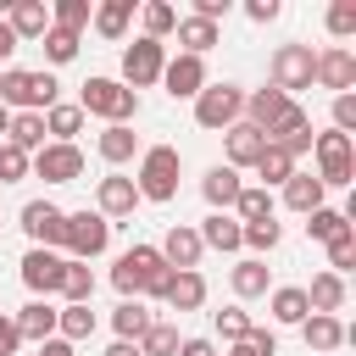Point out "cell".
I'll return each instance as SVG.
<instances>
[{"label":"cell","mask_w":356,"mask_h":356,"mask_svg":"<svg viewBox=\"0 0 356 356\" xmlns=\"http://www.w3.org/2000/svg\"><path fill=\"white\" fill-rule=\"evenodd\" d=\"M56 72H22V67H6L0 72V106L11 111H50L56 106Z\"/></svg>","instance_id":"obj_1"},{"label":"cell","mask_w":356,"mask_h":356,"mask_svg":"<svg viewBox=\"0 0 356 356\" xmlns=\"http://www.w3.org/2000/svg\"><path fill=\"white\" fill-rule=\"evenodd\" d=\"M178 172H184V161H178L172 145L139 150V178H134L139 200H172V195H178Z\"/></svg>","instance_id":"obj_2"},{"label":"cell","mask_w":356,"mask_h":356,"mask_svg":"<svg viewBox=\"0 0 356 356\" xmlns=\"http://www.w3.org/2000/svg\"><path fill=\"white\" fill-rule=\"evenodd\" d=\"M78 111L89 117H106V122H134L139 117V95L122 89L117 78H83V95H78Z\"/></svg>","instance_id":"obj_3"},{"label":"cell","mask_w":356,"mask_h":356,"mask_svg":"<svg viewBox=\"0 0 356 356\" xmlns=\"http://www.w3.org/2000/svg\"><path fill=\"white\" fill-rule=\"evenodd\" d=\"M312 150H317V178L323 189H345L356 178V150H350V134L328 128V134H312Z\"/></svg>","instance_id":"obj_4"},{"label":"cell","mask_w":356,"mask_h":356,"mask_svg":"<svg viewBox=\"0 0 356 356\" xmlns=\"http://www.w3.org/2000/svg\"><path fill=\"white\" fill-rule=\"evenodd\" d=\"M239 111H245V89L239 83H206L195 95V122L211 128V134H228L239 122Z\"/></svg>","instance_id":"obj_5"},{"label":"cell","mask_w":356,"mask_h":356,"mask_svg":"<svg viewBox=\"0 0 356 356\" xmlns=\"http://www.w3.org/2000/svg\"><path fill=\"white\" fill-rule=\"evenodd\" d=\"M161 67H167V44H161V39H145V33H139V39H134V44L122 50V78H117V83L139 95V89L161 83Z\"/></svg>","instance_id":"obj_6"},{"label":"cell","mask_w":356,"mask_h":356,"mask_svg":"<svg viewBox=\"0 0 356 356\" xmlns=\"http://www.w3.org/2000/svg\"><path fill=\"white\" fill-rule=\"evenodd\" d=\"M61 245L72 250V261H89V256H100L106 245H111V222L100 217V211H67V234H61Z\"/></svg>","instance_id":"obj_7"},{"label":"cell","mask_w":356,"mask_h":356,"mask_svg":"<svg viewBox=\"0 0 356 356\" xmlns=\"http://www.w3.org/2000/svg\"><path fill=\"white\" fill-rule=\"evenodd\" d=\"M312 67H317L312 44H278V50H273V89H278V95L312 89Z\"/></svg>","instance_id":"obj_8"},{"label":"cell","mask_w":356,"mask_h":356,"mask_svg":"<svg viewBox=\"0 0 356 356\" xmlns=\"http://www.w3.org/2000/svg\"><path fill=\"white\" fill-rule=\"evenodd\" d=\"M28 172L44 178V184H78V178H83V150L44 139V150H33V167H28Z\"/></svg>","instance_id":"obj_9"},{"label":"cell","mask_w":356,"mask_h":356,"mask_svg":"<svg viewBox=\"0 0 356 356\" xmlns=\"http://www.w3.org/2000/svg\"><path fill=\"white\" fill-rule=\"evenodd\" d=\"M17 217H22V234L33 239V250L61 245V234H67V211H61V206H50V200H28Z\"/></svg>","instance_id":"obj_10"},{"label":"cell","mask_w":356,"mask_h":356,"mask_svg":"<svg viewBox=\"0 0 356 356\" xmlns=\"http://www.w3.org/2000/svg\"><path fill=\"white\" fill-rule=\"evenodd\" d=\"M267 145H278L284 156H295V161H300V156L312 150V117H306V106H295V100H289V106H284V117L267 128Z\"/></svg>","instance_id":"obj_11"},{"label":"cell","mask_w":356,"mask_h":356,"mask_svg":"<svg viewBox=\"0 0 356 356\" xmlns=\"http://www.w3.org/2000/svg\"><path fill=\"white\" fill-rule=\"evenodd\" d=\"M312 83H323V89H334V95H350V89H356V56H350L345 44H328V50L317 56V67H312Z\"/></svg>","instance_id":"obj_12"},{"label":"cell","mask_w":356,"mask_h":356,"mask_svg":"<svg viewBox=\"0 0 356 356\" xmlns=\"http://www.w3.org/2000/svg\"><path fill=\"white\" fill-rule=\"evenodd\" d=\"M128 256V267H134V278H139V295H167V284H172V267L161 261V250L156 245H134V250H122Z\"/></svg>","instance_id":"obj_13"},{"label":"cell","mask_w":356,"mask_h":356,"mask_svg":"<svg viewBox=\"0 0 356 356\" xmlns=\"http://www.w3.org/2000/svg\"><path fill=\"white\" fill-rule=\"evenodd\" d=\"M161 83H167L172 100H195V95L206 89V61H200V56H172V61L161 67Z\"/></svg>","instance_id":"obj_14"},{"label":"cell","mask_w":356,"mask_h":356,"mask_svg":"<svg viewBox=\"0 0 356 356\" xmlns=\"http://www.w3.org/2000/svg\"><path fill=\"white\" fill-rule=\"evenodd\" d=\"M156 250H161V261H167L172 273H195V261H200V250H206V245H200V234H195L189 222H172V228H167V239H161Z\"/></svg>","instance_id":"obj_15"},{"label":"cell","mask_w":356,"mask_h":356,"mask_svg":"<svg viewBox=\"0 0 356 356\" xmlns=\"http://www.w3.org/2000/svg\"><path fill=\"white\" fill-rule=\"evenodd\" d=\"M134 206H139V189H134V178H122V172H111V178H100V189H95V211L111 222V217H134Z\"/></svg>","instance_id":"obj_16"},{"label":"cell","mask_w":356,"mask_h":356,"mask_svg":"<svg viewBox=\"0 0 356 356\" xmlns=\"http://www.w3.org/2000/svg\"><path fill=\"white\" fill-rule=\"evenodd\" d=\"M6 28L17 39H44L50 33V6L44 0H11L6 6Z\"/></svg>","instance_id":"obj_17"},{"label":"cell","mask_w":356,"mask_h":356,"mask_svg":"<svg viewBox=\"0 0 356 356\" xmlns=\"http://www.w3.org/2000/svg\"><path fill=\"white\" fill-rule=\"evenodd\" d=\"M22 284L33 295H56L61 289V256L56 250H28L22 256Z\"/></svg>","instance_id":"obj_18"},{"label":"cell","mask_w":356,"mask_h":356,"mask_svg":"<svg viewBox=\"0 0 356 356\" xmlns=\"http://www.w3.org/2000/svg\"><path fill=\"white\" fill-rule=\"evenodd\" d=\"M56 312L61 306H50V300H28L11 323H17V339H28V345H44V339H56Z\"/></svg>","instance_id":"obj_19"},{"label":"cell","mask_w":356,"mask_h":356,"mask_svg":"<svg viewBox=\"0 0 356 356\" xmlns=\"http://www.w3.org/2000/svg\"><path fill=\"white\" fill-rule=\"evenodd\" d=\"M284 106H289V95H278L273 83H267V89H250V95H245V111H239V122H250V128H261V134H267V128L284 117Z\"/></svg>","instance_id":"obj_20"},{"label":"cell","mask_w":356,"mask_h":356,"mask_svg":"<svg viewBox=\"0 0 356 356\" xmlns=\"http://www.w3.org/2000/svg\"><path fill=\"white\" fill-rule=\"evenodd\" d=\"M222 139H228V167H234V172H239V167H256V156L267 150V134L250 128V122H234Z\"/></svg>","instance_id":"obj_21"},{"label":"cell","mask_w":356,"mask_h":356,"mask_svg":"<svg viewBox=\"0 0 356 356\" xmlns=\"http://www.w3.org/2000/svg\"><path fill=\"white\" fill-rule=\"evenodd\" d=\"M95 150H100V161L122 167V161H134V156H139V134H134L128 122H106V134L95 139Z\"/></svg>","instance_id":"obj_22"},{"label":"cell","mask_w":356,"mask_h":356,"mask_svg":"<svg viewBox=\"0 0 356 356\" xmlns=\"http://www.w3.org/2000/svg\"><path fill=\"white\" fill-rule=\"evenodd\" d=\"M239 189H245V184H239V172H234L228 161H222V167H211V172L200 178V195H206V206H211V211H228V206L239 200Z\"/></svg>","instance_id":"obj_23"},{"label":"cell","mask_w":356,"mask_h":356,"mask_svg":"<svg viewBox=\"0 0 356 356\" xmlns=\"http://www.w3.org/2000/svg\"><path fill=\"white\" fill-rule=\"evenodd\" d=\"M195 234H200V245H211V250H222V256H234V250L245 245V228H239L228 211H211V217H206Z\"/></svg>","instance_id":"obj_24"},{"label":"cell","mask_w":356,"mask_h":356,"mask_svg":"<svg viewBox=\"0 0 356 356\" xmlns=\"http://www.w3.org/2000/svg\"><path fill=\"white\" fill-rule=\"evenodd\" d=\"M6 145H17L22 156L44 150V111H11V128H6Z\"/></svg>","instance_id":"obj_25"},{"label":"cell","mask_w":356,"mask_h":356,"mask_svg":"<svg viewBox=\"0 0 356 356\" xmlns=\"http://www.w3.org/2000/svg\"><path fill=\"white\" fill-rule=\"evenodd\" d=\"M128 22H134V0H106V6L89 11V28H95L100 39H122Z\"/></svg>","instance_id":"obj_26"},{"label":"cell","mask_w":356,"mask_h":356,"mask_svg":"<svg viewBox=\"0 0 356 356\" xmlns=\"http://www.w3.org/2000/svg\"><path fill=\"white\" fill-rule=\"evenodd\" d=\"M284 206H289V211H300V217H306V211H317V206H323V178L295 167V178L284 184Z\"/></svg>","instance_id":"obj_27"},{"label":"cell","mask_w":356,"mask_h":356,"mask_svg":"<svg viewBox=\"0 0 356 356\" xmlns=\"http://www.w3.org/2000/svg\"><path fill=\"white\" fill-rule=\"evenodd\" d=\"M172 312H200L206 306V278L200 273H172V284H167V295H161Z\"/></svg>","instance_id":"obj_28"},{"label":"cell","mask_w":356,"mask_h":356,"mask_svg":"<svg viewBox=\"0 0 356 356\" xmlns=\"http://www.w3.org/2000/svg\"><path fill=\"white\" fill-rule=\"evenodd\" d=\"M300 339H306V350H339V345H345V323L312 312V317L300 323Z\"/></svg>","instance_id":"obj_29"},{"label":"cell","mask_w":356,"mask_h":356,"mask_svg":"<svg viewBox=\"0 0 356 356\" xmlns=\"http://www.w3.org/2000/svg\"><path fill=\"white\" fill-rule=\"evenodd\" d=\"M306 306L323 312V317H334V312L345 306V278H339V273H317L312 289H306Z\"/></svg>","instance_id":"obj_30"},{"label":"cell","mask_w":356,"mask_h":356,"mask_svg":"<svg viewBox=\"0 0 356 356\" xmlns=\"http://www.w3.org/2000/svg\"><path fill=\"white\" fill-rule=\"evenodd\" d=\"M267 306H273V317H278V323H289V328H300V323L312 317V306H306V289H300V284H278Z\"/></svg>","instance_id":"obj_31"},{"label":"cell","mask_w":356,"mask_h":356,"mask_svg":"<svg viewBox=\"0 0 356 356\" xmlns=\"http://www.w3.org/2000/svg\"><path fill=\"white\" fill-rule=\"evenodd\" d=\"M150 323H156V317H150V306H145V300H122V306L111 312V328H117V339H128V345H139Z\"/></svg>","instance_id":"obj_32"},{"label":"cell","mask_w":356,"mask_h":356,"mask_svg":"<svg viewBox=\"0 0 356 356\" xmlns=\"http://www.w3.org/2000/svg\"><path fill=\"white\" fill-rule=\"evenodd\" d=\"M178 56H200L206 61V50L217 44V22H200V17H178Z\"/></svg>","instance_id":"obj_33"},{"label":"cell","mask_w":356,"mask_h":356,"mask_svg":"<svg viewBox=\"0 0 356 356\" xmlns=\"http://www.w3.org/2000/svg\"><path fill=\"white\" fill-rule=\"evenodd\" d=\"M228 284H234V295H239V300H256V295H267V261H256V256L234 261Z\"/></svg>","instance_id":"obj_34"},{"label":"cell","mask_w":356,"mask_h":356,"mask_svg":"<svg viewBox=\"0 0 356 356\" xmlns=\"http://www.w3.org/2000/svg\"><path fill=\"white\" fill-rule=\"evenodd\" d=\"M61 295H67V306H89V300H95V273H89V261H61Z\"/></svg>","instance_id":"obj_35"},{"label":"cell","mask_w":356,"mask_h":356,"mask_svg":"<svg viewBox=\"0 0 356 356\" xmlns=\"http://www.w3.org/2000/svg\"><path fill=\"white\" fill-rule=\"evenodd\" d=\"M256 178H261V189H273V184L284 189V184L295 178V156H284L278 145H267V150L256 156Z\"/></svg>","instance_id":"obj_36"},{"label":"cell","mask_w":356,"mask_h":356,"mask_svg":"<svg viewBox=\"0 0 356 356\" xmlns=\"http://www.w3.org/2000/svg\"><path fill=\"white\" fill-rule=\"evenodd\" d=\"M89 334H95V306H61V312H56V339L78 345V339H89Z\"/></svg>","instance_id":"obj_37"},{"label":"cell","mask_w":356,"mask_h":356,"mask_svg":"<svg viewBox=\"0 0 356 356\" xmlns=\"http://www.w3.org/2000/svg\"><path fill=\"white\" fill-rule=\"evenodd\" d=\"M78 128H83V111H78V106H61V100H56V106L44 111V134H50V145H72Z\"/></svg>","instance_id":"obj_38"},{"label":"cell","mask_w":356,"mask_h":356,"mask_svg":"<svg viewBox=\"0 0 356 356\" xmlns=\"http://www.w3.org/2000/svg\"><path fill=\"white\" fill-rule=\"evenodd\" d=\"M345 228H350V217H345V211H334V206L306 211V239H323V245H328V239H339Z\"/></svg>","instance_id":"obj_39"},{"label":"cell","mask_w":356,"mask_h":356,"mask_svg":"<svg viewBox=\"0 0 356 356\" xmlns=\"http://www.w3.org/2000/svg\"><path fill=\"white\" fill-rule=\"evenodd\" d=\"M178 345H184V339H178L172 323H150L145 339H139V356H178Z\"/></svg>","instance_id":"obj_40"},{"label":"cell","mask_w":356,"mask_h":356,"mask_svg":"<svg viewBox=\"0 0 356 356\" xmlns=\"http://www.w3.org/2000/svg\"><path fill=\"white\" fill-rule=\"evenodd\" d=\"M50 28L83 33V28H89V0H56V6H50Z\"/></svg>","instance_id":"obj_41"},{"label":"cell","mask_w":356,"mask_h":356,"mask_svg":"<svg viewBox=\"0 0 356 356\" xmlns=\"http://www.w3.org/2000/svg\"><path fill=\"white\" fill-rule=\"evenodd\" d=\"M139 17H145V39H167L178 28V6H167V0H150Z\"/></svg>","instance_id":"obj_42"},{"label":"cell","mask_w":356,"mask_h":356,"mask_svg":"<svg viewBox=\"0 0 356 356\" xmlns=\"http://www.w3.org/2000/svg\"><path fill=\"white\" fill-rule=\"evenodd\" d=\"M234 206H239V222H267L273 217V195L267 189H239Z\"/></svg>","instance_id":"obj_43"},{"label":"cell","mask_w":356,"mask_h":356,"mask_svg":"<svg viewBox=\"0 0 356 356\" xmlns=\"http://www.w3.org/2000/svg\"><path fill=\"white\" fill-rule=\"evenodd\" d=\"M350 267H356V228H345L339 239H328V273H339V278H345Z\"/></svg>","instance_id":"obj_44"},{"label":"cell","mask_w":356,"mask_h":356,"mask_svg":"<svg viewBox=\"0 0 356 356\" xmlns=\"http://www.w3.org/2000/svg\"><path fill=\"white\" fill-rule=\"evenodd\" d=\"M239 228H245V245L256 250V261H261V256H267V250L278 245V234H284V228H278L273 217H267V222H239Z\"/></svg>","instance_id":"obj_45"},{"label":"cell","mask_w":356,"mask_h":356,"mask_svg":"<svg viewBox=\"0 0 356 356\" xmlns=\"http://www.w3.org/2000/svg\"><path fill=\"white\" fill-rule=\"evenodd\" d=\"M28 167H33V156H22L17 145H6V139H0V184H22V178H28Z\"/></svg>","instance_id":"obj_46"},{"label":"cell","mask_w":356,"mask_h":356,"mask_svg":"<svg viewBox=\"0 0 356 356\" xmlns=\"http://www.w3.org/2000/svg\"><path fill=\"white\" fill-rule=\"evenodd\" d=\"M44 56H50L56 67H67V61L78 56V33H67V28H50V33H44Z\"/></svg>","instance_id":"obj_47"},{"label":"cell","mask_w":356,"mask_h":356,"mask_svg":"<svg viewBox=\"0 0 356 356\" xmlns=\"http://www.w3.org/2000/svg\"><path fill=\"white\" fill-rule=\"evenodd\" d=\"M217 334H222L228 345H239V339L250 334V312H239V306H222V312H217Z\"/></svg>","instance_id":"obj_48"},{"label":"cell","mask_w":356,"mask_h":356,"mask_svg":"<svg viewBox=\"0 0 356 356\" xmlns=\"http://www.w3.org/2000/svg\"><path fill=\"white\" fill-rule=\"evenodd\" d=\"M328 33H334V39H350V33H356V6H350V0H334V6H328Z\"/></svg>","instance_id":"obj_49"},{"label":"cell","mask_w":356,"mask_h":356,"mask_svg":"<svg viewBox=\"0 0 356 356\" xmlns=\"http://www.w3.org/2000/svg\"><path fill=\"white\" fill-rule=\"evenodd\" d=\"M239 345H245L250 356H278V334H273V328H256V323H250V334H245Z\"/></svg>","instance_id":"obj_50"},{"label":"cell","mask_w":356,"mask_h":356,"mask_svg":"<svg viewBox=\"0 0 356 356\" xmlns=\"http://www.w3.org/2000/svg\"><path fill=\"white\" fill-rule=\"evenodd\" d=\"M334 128H339V134L356 128V95H334Z\"/></svg>","instance_id":"obj_51"},{"label":"cell","mask_w":356,"mask_h":356,"mask_svg":"<svg viewBox=\"0 0 356 356\" xmlns=\"http://www.w3.org/2000/svg\"><path fill=\"white\" fill-rule=\"evenodd\" d=\"M278 11H284L278 0H245V17H250V22H273Z\"/></svg>","instance_id":"obj_52"},{"label":"cell","mask_w":356,"mask_h":356,"mask_svg":"<svg viewBox=\"0 0 356 356\" xmlns=\"http://www.w3.org/2000/svg\"><path fill=\"white\" fill-rule=\"evenodd\" d=\"M17 345H22V339H17V323H11L6 312H0V356H11Z\"/></svg>","instance_id":"obj_53"},{"label":"cell","mask_w":356,"mask_h":356,"mask_svg":"<svg viewBox=\"0 0 356 356\" xmlns=\"http://www.w3.org/2000/svg\"><path fill=\"white\" fill-rule=\"evenodd\" d=\"M178 356H217V345H211V339H184Z\"/></svg>","instance_id":"obj_54"},{"label":"cell","mask_w":356,"mask_h":356,"mask_svg":"<svg viewBox=\"0 0 356 356\" xmlns=\"http://www.w3.org/2000/svg\"><path fill=\"white\" fill-rule=\"evenodd\" d=\"M39 356H78V350H72L67 339H44V345H39Z\"/></svg>","instance_id":"obj_55"},{"label":"cell","mask_w":356,"mask_h":356,"mask_svg":"<svg viewBox=\"0 0 356 356\" xmlns=\"http://www.w3.org/2000/svg\"><path fill=\"white\" fill-rule=\"evenodd\" d=\"M11 50H17V33H11L6 17H0V61H11Z\"/></svg>","instance_id":"obj_56"},{"label":"cell","mask_w":356,"mask_h":356,"mask_svg":"<svg viewBox=\"0 0 356 356\" xmlns=\"http://www.w3.org/2000/svg\"><path fill=\"white\" fill-rule=\"evenodd\" d=\"M106 356H139V345H128V339H117V345H111Z\"/></svg>","instance_id":"obj_57"},{"label":"cell","mask_w":356,"mask_h":356,"mask_svg":"<svg viewBox=\"0 0 356 356\" xmlns=\"http://www.w3.org/2000/svg\"><path fill=\"white\" fill-rule=\"evenodd\" d=\"M6 128H11V111H6V106H0V134H6Z\"/></svg>","instance_id":"obj_58"},{"label":"cell","mask_w":356,"mask_h":356,"mask_svg":"<svg viewBox=\"0 0 356 356\" xmlns=\"http://www.w3.org/2000/svg\"><path fill=\"white\" fill-rule=\"evenodd\" d=\"M222 356H250V350H245V345H228V350H222Z\"/></svg>","instance_id":"obj_59"}]
</instances>
